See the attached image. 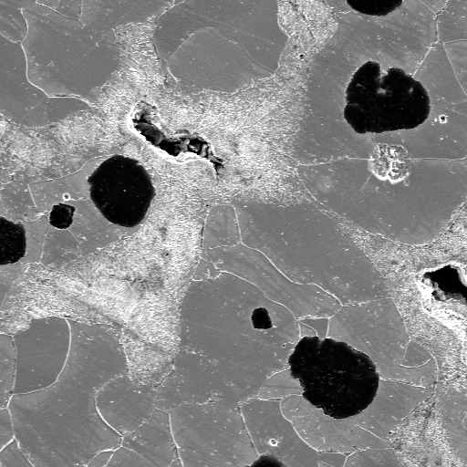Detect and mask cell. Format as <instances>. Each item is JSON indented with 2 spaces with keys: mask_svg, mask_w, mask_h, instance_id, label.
<instances>
[{
  "mask_svg": "<svg viewBox=\"0 0 467 467\" xmlns=\"http://www.w3.org/2000/svg\"><path fill=\"white\" fill-rule=\"evenodd\" d=\"M3 467H35L15 439L0 451Z\"/></svg>",
  "mask_w": 467,
  "mask_h": 467,
  "instance_id": "cell-13",
  "label": "cell"
},
{
  "mask_svg": "<svg viewBox=\"0 0 467 467\" xmlns=\"http://www.w3.org/2000/svg\"><path fill=\"white\" fill-rule=\"evenodd\" d=\"M96 405L102 420L124 437L151 416L156 409V394L150 389L117 390L104 385L97 394Z\"/></svg>",
  "mask_w": 467,
  "mask_h": 467,
  "instance_id": "cell-9",
  "label": "cell"
},
{
  "mask_svg": "<svg viewBox=\"0 0 467 467\" xmlns=\"http://www.w3.org/2000/svg\"><path fill=\"white\" fill-rule=\"evenodd\" d=\"M16 439L15 429L10 410L0 409V451Z\"/></svg>",
  "mask_w": 467,
  "mask_h": 467,
  "instance_id": "cell-18",
  "label": "cell"
},
{
  "mask_svg": "<svg viewBox=\"0 0 467 467\" xmlns=\"http://www.w3.org/2000/svg\"><path fill=\"white\" fill-rule=\"evenodd\" d=\"M343 116L358 134L413 130L431 112L425 87L398 67L368 60L352 75L345 93Z\"/></svg>",
  "mask_w": 467,
  "mask_h": 467,
  "instance_id": "cell-4",
  "label": "cell"
},
{
  "mask_svg": "<svg viewBox=\"0 0 467 467\" xmlns=\"http://www.w3.org/2000/svg\"><path fill=\"white\" fill-rule=\"evenodd\" d=\"M279 261L290 281L318 287L344 306L387 298L373 262L334 221L296 215L278 226Z\"/></svg>",
  "mask_w": 467,
  "mask_h": 467,
  "instance_id": "cell-2",
  "label": "cell"
},
{
  "mask_svg": "<svg viewBox=\"0 0 467 467\" xmlns=\"http://www.w3.org/2000/svg\"><path fill=\"white\" fill-rule=\"evenodd\" d=\"M111 376L82 350L70 327L69 351L57 379L47 389L14 395L8 405L16 440L35 467H85L98 452L121 447L122 437L96 405Z\"/></svg>",
  "mask_w": 467,
  "mask_h": 467,
  "instance_id": "cell-1",
  "label": "cell"
},
{
  "mask_svg": "<svg viewBox=\"0 0 467 467\" xmlns=\"http://www.w3.org/2000/svg\"><path fill=\"white\" fill-rule=\"evenodd\" d=\"M75 207L68 204L59 203L53 206L50 216V224L59 230L67 228L73 222Z\"/></svg>",
  "mask_w": 467,
  "mask_h": 467,
  "instance_id": "cell-16",
  "label": "cell"
},
{
  "mask_svg": "<svg viewBox=\"0 0 467 467\" xmlns=\"http://www.w3.org/2000/svg\"><path fill=\"white\" fill-rule=\"evenodd\" d=\"M169 467H182L179 458H176Z\"/></svg>",
  "mask_w": 467,
  "mask_h": 467,
  "instance_id": "cell-21",
  "label": "cell"
},
{
  "mask_svg": "<svg viewBox=\"0 0 467 467\" xmlns=\"http://www.w3.org/2000/svg\"><path fill=\"white\" fill-rule=\"evenodd\" d=\"M121 447L136 452L155 467H169L178 458L169 412L155 409L143 424L122 437Z\"/></svg>",
  "mask_w": 467,
  "mask_h": 467,
  "instance_id": "cell-10",
  "label": "cell"
},
{
  "mask_svg": "<svg viewBox=\"0 0 467 467\" xmlns=\"http://www.w3.org/2000/svg\"><path fill=\"white\" fill-rule=\"evenodd\" d=\"M106 467H155L136 452L119 447L116 451Z\"/></svg>",
  "mask_w": 467,
  "mask_h": 467,
  "instance_id": "cell-14",
  "label": "cell"
},
{
  "mask_svg": "<svg viewBox=\"0 0 467 467\" xmlns=\"http://www.w3.org/2000/svg\"><path fill=\"white\" fill-rule=\"evenodd\" d=\"M244 467H289L275 455L261 454Z\"/></svg>",
  "mask_w": 467,
  "mask_h": 467,
  "instance_id": "cell-19",
  "label": "cell"
},
{
  "mask_svg": "<svg viewBox=\"0 0 467 467\" xmlns=\"http://www.w3.org/2000/svg\"><path fill=\"white\" fill-rule=\"evenodd\" d=\"M73 99L48 97L27 78L19 43L0 34V111L12 122L36 128L58 122L72 112Z\"/></svg>",
  "mask_w": 467,
  "mask_h": 467,
  "instance_id": "cell-7",
  "label": "cell"
},
{
  "mask_svg": "<svg viewBox=\"0 0 467 467\" xmlns=\"http://www.w3.org/2000/svg\"><path fill=\"white\" fill-rule=\"evenodd\" d=\"M86 467V466H85Z\"/></svg>",
  "mask_w": 467,
  "mask_h": 467,
  "instance_id": "cell-22",
  "label": "cell"
},
{
  "mask_svg": "<svg viewBox=\"0 0 467 467\" xmlns=\"http://www.w3.org/2000/svg\"><path fill=\"white\" fill-rule=\"evenodd\" d=\"M116 451V450H115ZM114 451L107 450L98 452L92 459L88 462L86 467H106L110 461Z\"/></svg>",
  "mask_w": 467,
  "mask_h": 467,
  "instance_id": "cell-20",
  "label": "cell"
},
{
  "mask_svg": "<svg viewBox=\"0 0 467 467\" xmlns=\"http://www.w3.org/2000/svg\"><path fill=\"white\" fill-rule=\"evenodd\" d=\"M402 4L401 1L376 0V1H348V5L354 10L368 16H385Z\"/></svg>",
  "mask_w": 467,
  "mask_h": 467,
  "instance_id": "cell-12",
  "label": "cell"
},
{
  "mask_svg": "<svg viewBox=\"0 0 467 467\" xmlns=\"http://www.w3.org/2000/svg\"><path fill=\"white\" fill-rule=\"evenodd\" d=\"M16 351L14 338L0 334V409L7 408L14 396Z\"/></svg>",
  "mask_w": 467,
  "mask_h": 467,
  "instance_id": "cell-11",
  "label": "cell"
},
{
  "mask_svg": "<svg viewBox=\"0 0 467 467\" xmlns=\"http://www.w3.org/2000/svg\"><path fill=\"white\" fill-rule=\"evenodd\" d=\"M47 226H28L26 230V261H36L39 259L41 246L43 244L44 234Z\"/></svg>",
  "mask_w": 467,
  "mask_h": 467,
  "instance_id": "cell-15",
  "label": "cell"
},
{
  "mask_svg": "<svg viewBox=\"0 0 467 467\" xmlns=\"http://www.w3.org/2000/svg\"><path fill=\"white\" fill-rule=\"evenodd\" d=\"M169 416L182 467H244L257 458L238 404L187 403Z\"/></svg>",
  "mask_w": 467,
  "mask_h": 467,
  "instance_id": "cell-5",
  "label": "cell"
},
{
  "mask_svg": "<svg viewBox=\"0 0 467 467\" xmlns=\"http://www.w3.org/2000/svg\"><path fill=\"white\" fill-rule=\"evenodd\" d=\"M286 362L303 398L332 419L357 416L377 396L379 373L375 362L343 340L304 336Z\"/></svg>",
  "mask_w": 467,
  "mask_h": 467,
  "instance_id": "cell-3",
  "label": "cell"
},
{
  "mask_svg": "<svg viewBox=\"0 0 467 467\" xmlns=\"http://www.w3.org/2000/svg\"><path fill=\"white\" fill-rule=\"evenodd\" d=\"M13 338L16 351L14 395L51 386L67 358L70 346L68 321L57 317L36 318Z\"/></svg>",
  "mask_w": 467,
  "mask_h": 467,
  "instance_id": "cell-8",
  "label": "cell"
},
{
  "mask_svg": "<svg viewBox=\"0 0 467 467\" xmlns=\"http://www.w3.org/2000/svg\"><path fill=\"white\" fill-rule=\"evenodd\" d=\"M20 264L0 265V306L20 272Z\"/></svg>",
  "mask_w": 467,
  "mask_h": 467,
  "instance_id": "cell-17",
  "label": "cell"
},
{
  "mask_svg": "<svg viewBox=\"0 0 467 467\" xmlns=\"http://www.w3.org/2000/svg\"><path fill=\"white\" fill-rule=\"evenodd\" d=\"M89 196L109 223L131 228L145 218L155 196L147 170L135 159L115 154L88 176Z\"/></svg>",
  "mask_w": 467,
  "mask_h": 467,
  "instance_id": "cell-6",
  "label": "cell"
}]
</instances>
